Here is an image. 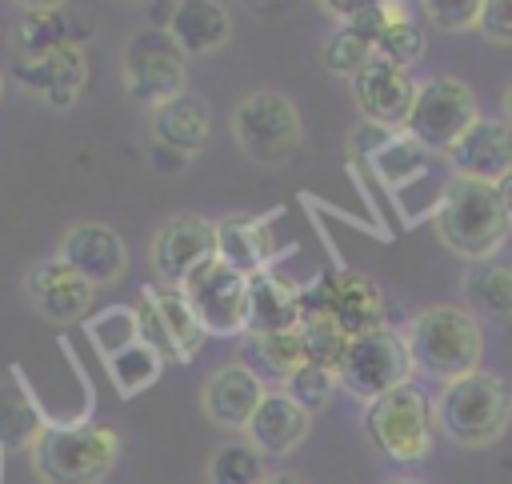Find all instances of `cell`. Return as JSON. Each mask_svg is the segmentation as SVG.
<instances>
[{
	"mask_svg": "<svg viewBox=\"0 0 512 484\" xmlns=\"http://www.w3.org/2000/svg\"><path fill=\"white\" fill-rule=\"evenodd\" d=\"M432 224H436V236L456 256L480 264V260H492L504 248V240L512 232V212L504 208L496 184L452 176L444 184L440 200H436Z\"/></svg>",
	"mask_w": 512,
	"mask_h": 484,
	"instance_id": "1",
	"label": "cell"
},
{
	"mask_svg": "<svg viewBox=\"0 0 512 484\" xmlns=\"http://www.w3.org/2000/svg\"><path fill=\"white\" fill-rule=\"evenodd\" d=\"M400 336L408 344L412 368L428 372L432 380L452 384V380H464V376L480 372L484 332H480V320L468 308L432 304V308L416 312Z\"/></svg>",
	"mask_w": 512,
	"mask_h": 484,
	"instance_id": "2",
	"label": "cell"
},
{
	"mask_svg": "<svg viewBox=\"0 0 512 484\" xmlns=\"http://www.w3.org/2000/svg\"><path fill=\"white\" fill-rule=\"evenodd\" d=\"M32 448V472L44 484H100L120 456V436L108 424H40Z\"/></svg>",
	"mask_w": 512,
	"mask_h": 484,
	"instance_id": "3",
	"label": "cell"
},
{
	"mask_svg": "<svg viewBox=\"0 0 512 484\" xmlns=\"http://www.w3.org/2000/svg\"><path fill=\"white\" fill-rule=\"evenodd\" d=\"M440 424H436V400L420 388V384H400L392 392H384L380 400H372L364 408V436L376 452L400 460V464H416L428 456L432 440H436Z\"/></svg>",
	"mask_w": 512,
	"mask_h": 484,
	"instance_id": "4",
	"label": "cell"
},
{
	"mask_svg": "<svg viewBox=\"0 0 512 484\" xmlns=\"http://www.w3.org/2000/svg\"><path fill=\"white\" fill-rule=\"evenodd\" d=\"M436 424L448 440L480 448L512 424V388L492 372H472L444 384L436 400Z\"/></svg>",
	"mask_w": 512,
	"mask_h": 484,
	"instance_id": "5",
	"label": "cell"
},
{
	"mask_svg": "<svg viewBox=\"0 0 512 484\" xmlns=\"http://www.w3.org/2000/svg\"><path fill=\"white\" fill-rule=\"evenodd\" d=\"M120 72H124V92L144 104V108H160L176 96H184V80H188V56L176 48V40L164 28H140L120 56Z\"/></svg>",
	"mask_w": 512,
	"mask_h": 484,
	"instance_id": "6",
	"label": "cell"
},
{
	"mask_svg": "<svg viewBox=\"0 0 512 484\" xmlns=\"http://www.w3.org/2000/svg\"><path fill=\"white\" fill-rule=\"evenodd\" d=\"M480 120V108H476V96L464 80L456 76H432L416 88V104H412V116L404 124V132L436 152V156H448V148Z\"/></svg>",
	"mask_w": 512,
	"mask_h": 484,
	"instance_id": "7",
	"label": "cell"
},
{
	"mask_svg": "<svg viewBox=\"0 0 512 484\" xmlns=\"http://www.w3.org/2000/svg\"><path fill=\"white\" fill-rule=\"evenodd\" d=\"M232 136H236V144L248 160L280 164L296 152V144L304 136V124H300V112L288 96L252 92L232 112Z\"/></svg>",
	"mask_w": 512,
	"mask_h": 484,
	"instance_id": "8",
	"label": "cell"
},
{
	"mask_svg": "<svg viewBox=\"0 0 512 484\" xmlns=\"http://www.w3.org/2000/svg\"><path fill=\"white\" fill-rule=\"evenodd\" d=\"M180 296L208 336H244L248 332V276L224 264L220 256L204 260L184 276Z\"/></svg>",
	"mask_w": 512,
	"mask_h": 484,
	"instance_id": "9",
	"label": "cell"
},
{
	"mask_svg": "<svg viewBox=\"0 0 512 484\" xmlns=\"http://www.w3.org/2000/svg\"><path fill=\"white\" fill-rule=\"evenodd\" d=\"M408 376H412V356L396 328L352 336L344 348V360L336 368L340 388H348L356 400H368V404L380 400L384 392L408 384Z\"/></svg>",
	"mask_w": 512,
	"mask_h": 484,
	"instance_id": "10",
	"label": "cell"
},
{
	"mask_svg": "<svg viewBox=\"0 0 512 484\" xmlns=\"http://www.w3.org/2000/svg\"><path fill=\"white\" fill-rule=\"evenodd\" d=\"M300 304H304V312H328L348 332V340L388 328L384 324L388 300H384L380 284L364 272H336V276L320 280L312 292H300Z\"/></svg>",
	"mask_w": 512,
	"mask_h": 484,
	"instance_id": "11",
	"label": "cell"
},
{
	"mask_svg": "<svg viewBox=\"0 0 512 484\" xmlns=\"http://www.w3.org/2000/svg\"><path fill=\"white\" fill-rule=\"evenodd\" d=\"M216 256V224L204 216H172L156 228L148 260L160 284L180 288L188 272H196L204 260Z\"/></svg>",
	"mask_w": 512,
	"mask_h": 484,
	"instance_id": "12",
	"label": "cell"
},
{
	"mask_svg": "<svg viewBox=\"0 0 512 484\" xmlns=\"http://www.w3.org/2000/svg\"><path fill=\"white\" fill-rule=\"evenodd\" d=\"M88 32H92L88 16L68 4H24L8 32V52H12V60H32V56H48L56 48L84 44Z\"/></svg>",
	"mask_w": 512,
	"mask_h": 484,
	"instance_id": "13",
	"label": "cell"
},
{
	"mask_svg": "<svg viewBox=\"0 0 512 484\" xmlns=\"http://www.w3.org/2000/svg\"><path fill=\"white\" fill-rule=\"evenodd\" d=\"M352 96H356V108L364 112L368 124H376L384 132H396V128L404 132L412 104H416V80L404 68H392V64L372 56L352 76Z\"/></svg>",
	"mask_w": 512,
	"mask_h": 484,
	"instance_id": "14",
	"label": "cell"
},
{
	"mask_svg": "<svg viewBox=\"0 0 512 484\" xmlns=\"http://www.w3.org/2000/svg\"><path fill=\"white\" fill-rule=\"evenodd\" d=\"M24 296L44 320L72 324V320L88 316V308L96 300V288L80 272H72L60 256H48V260H36L24 272Z\"/></svg>",
	"mask_w": 512,
	"mask_h": 484,
	"instance_id": "15",
	"label": "cell"
},
{
	"mask_svg": "<svg viewBox=\"0 0 512 484\" xmlns=\"http://www.w3.org/2000/svg\"><path fill=\"white\" fill-rule=\"evenodd\" d=\"M56 256H60L72 272H80L92 288L116 284V280L128 272V244L120 240V232H112L108 224H96V220L72 224V228L60 236Z\"/></svg>",
	"mask_w": 512,
	"mask_h": 484,
	"instance_id": "16",
	"label": "cell"
},
{
	"mask_svg": "<svg viewBox=\"0 0 512 484\" xmlns=\"http://www.w3.org/2000/svg\"><path fill=\"white\" fill-rule=\"evenodd\" d=\"M12 76L32 92L40 96L48 108L56 112H68L84 84H88V60H84V48L72 44V48H56L48 56H32V60H12Z\"/></svg>",
	"mask_w": 512,
	"mask_h": 484,
	"instance_id": "17",
	"label": "cell"
},
{
	"mask_svg": "<svg viewBox=\"0 0 512 484\" xmlns=\"http://www.w3.org/2000/svg\"><path fill=\"white\" fill-rule=\"evenodd\" d=\"M448 164L456 176L468 180H484V184H500L504 176H512V128L504 120L480 116L452 148H448Z\"/></svg>",
	"mask_w": 512,
	"mask_h": 484,
	"instance_id": "18",
	"label": "cell"
},
{
	"mask_svg": "<svg viewBox=\"0 0 512 484\" xmlns=\"http://www.w3.org/2000/svg\"><path fill=\"white\" fill-rule=\"evenodd\" d=\"M308 424H312V412H304L284 388H268L252 420L244 424V432L260 456H284L308 436Z\"/></svg>",
	"mask_w": 512,
	"mask_h": 484,
	"instance_id": "19",
	"label": "cell"
},
{
	"mask_svg": "<svg viewBox=\"0 0 512 484\" xmlns=\"http://www.w3.org/2000/svg\"><path fill=\"white\" fill-rule=\"evenodd\" d=\"M264 384L236 360V364H224L208 376L204 392H200V404H204V416L220 428H244L256 412V404L264 400Z\"/></svg>",
	"mask_w": 512,
	"mask_h": 484,
	"instance_id": "20",
	"label": "cell"
},
{
	"mask_svg": "<svg viewBox=\"0 0 512 484\" xmlns=\"http://www.w3.org/2000/svg\"><path fill=\"white\" fill-rule=\"evenodd\" d=\"M148 132H152V140H156L160 148H168V152H176V156H192V152H200L204 140H208V132H212L208 100L184 92V96H176V100L152 108V116H148Z\"/></svg>",
	"mask_w": 512,
	"mask_h": 484,
	"instance_id": "21",
	"label": "cell"
},
{
	"mask_svg": "<svg viewBox=\"0 0 512 484\" xmlns=\"http://www.w3.org/2000/svg\"><path fill=\"white\" fill-rule=\"evenodd\" d=\"M164 32L176 40V48L184 56H208L228 44L232 16L224 4H212V0H180V4H172Z\"/></svg>",
	"mask_w": 512,
	"mask_h": 484,
	"instance_id": "22",
	"label": "cell"
},
{
	"mask_svg": "<svg viewBox=\"0 0 512 484\" xmlns=\"http://www.w3.org/2000/svg\"><path fill=\"white\" fill-rule=\"evenodd\" d=\"M240 364L268 388H288L292 372L304 364L300 332H244L240 336Z\"/></svg>",
	"mask_w": 512,
	"mask_h": 484,
	"instance_id": "23",
	"label": "cell"
},
{
	"mask_svg": "<svg viewBox=\"0 0 512 484\" xmlns=\"http://www.w3.org/2000/svg\"><path fill=\"white\" fill-rule=\"evenodd\" d=\"M272 228H268V216L264 220H252V216H228L224 224H216V256L224 264H232L236 272L244 276H256V272H268V260L276 252L272 244Z\"/></svg>",
	"mask_w": 512,
	"mask_h": 484,
	"instance_id": "24",
	"label": "cell"
},
{
	"mask_svg": "<svg viewBox=\"0 0 512 484\" xmlns=\"http://www.w3.org/2000/svg\"><path fill=\"white\" fill-rule=\"evenodd\" d=\"M304 316L300 288L272 272L248 276V332H292Z\"/></svg>",
	"mask_w": 512,
	"mask_h": 484,
	"instance_id": "25",
	"label": "cell"
},
{
	"mask_svg": "<svg viewBox=\"0 0 512 484\" xmlns=\"http://www.w3.org/2000/svg\"><path fill=\"white\" fill-rule=\"evenodd\" d=\"M464 300L488 320H512V260H480L464 276Z\"/></svg>",
	"mask_w": 512,
	"mask_h": 484,
	"instance_id": "26",
	"label": "cell"
},
{
	"mask_svg": "<svg viewBox=\"0 0 512 484\" xmlns=\"http://www.w3.org/2000/svg\"><path fill=\"white\" fill-rule=\"evenodd\" d=\"M432 156L436 152H428V148H420L408 132H392L376 152H368V160H372V172L396 192V196H404V184L408 180H420V176H428V168H432Z\"/></svg>",
	"mask_w": 512,
	"mask_h": 484,
	"instance_id": "27",
	"label": "cell"
},
{
	"mask_svg": "<svg viewBox=\"0 0 512 484\" xmlns=\"http://www.w3.org/2000/svg\"><path fill=\"white\" fill-rule=\"evenodd\" d=\"M144 292L152 296V304H156V312H160V320H164V328H168V340H172V348H176V360H180V364L192 360V356L200 352V344H204L208 332H204L200 320L192 316V308H188V300L180 296V288L148 284Z\"/></svg>",
	"mask_w": 512,
	"mask_h": 484,
	"instance_id": "28",
	"label": "cell"
},
{
	"mask_svg": "<svg viewBox=\"0 0 512 484\" xmlns=\"http://www.w3.org/2000/svg\"><path fill=\"white\" fill-rule=\"evenodd\" d=\"M296 332H300V344H304V360H312L320 368H332V372L340 368L344 348H348V332L328 312H304Z\"/></svg>",
	"mask_w": 512,
	"mask_h": 484,
	"instance_id": "29",
	"label": "cell"
},
{
	"mask_svg": "<svg viewBox=\"0 0 512 484\" xmlns=\"http://www.w3.org/2000/svg\"><path fill=\"white\" fill-rule=\"evenodd\" d=\"M160 372H164V360H160L148 344H140V340L108 360V376H112V384H116L120 396H136V392H144L148 384H156Z\"/></svg>",
	"mask_w": 512,
	"mask_h": 484,
	"instance_id": "30",
	"label": "cell"
},
{
	"mask_svg": "<svg viewBox=\"0 0 512 484\" xmlns=\"http://www.w3.org/2000/svg\"><path fill=\"white\" fill-rule=\"evenodd\" d=\"M264 456L252 444H224L208 460V484H264Z\"/></svg>",
	"mask_w": 512,
	"mask_h": 484,
	"instance_id": "31",
	"label": "cell"
},
{
	"mask_svg": "<svg viewBox=\"0 0 512 484\" xmlns=\"http://www.w3.org/2000/svg\"><path fill=\"white\" fill-rule=\"evenodd\" d=\"M372 56L384 60V64H392V68H404V72H408V68L424 56V32L404 16V20L388 24V28L372 40Z\"/></svg>",
	"mask_w": 512,
	"mask_h": 484,
	"instance_id": "32",
	"label": "cell"
},
{
	"mask_svg": "<svg viewBox=\"0 0 512 484\" xmlns=\"http://www.w3.org/2000/svg\"><path fill=\"white\" fill-rule=\"evenodd\" d=\"M88 336H92V344L104 352V360H112L116 352H124V348H132L140 336H136V316H132V308H108V312H100V316H92L88 320Z\"/></svg>",
	"mask_w": 512,
	"mask_h": 484,
	"instance_id": "33",
	"label": "cell"
},
{
	"mask_svg": "<svg viewBox=\"0 0 512 484\" xmlns=\"http://www.w3.org/2000/svg\"><path fill=\"white\" fill-rule=\"evenodd\" d=\"M336 372L332 368H320V364H312V360H304L296 372H292V380H288V396L304 408V412H316V408H324L328 400H332V392H336Z\"/></svg>",
	"mask_w": 512,
	"mask_h": 484,
	"instance_id": "34",
	"label": "cell"
},
{
	"mask_svg": "<svg viewBox=\"0 0 512 484\" xmlns=\"http://www.w3.org/2000/svg\"><path fill=\"white\" fill-rule=\"evenodd\" d=\"M368 60H372V40L356 36L352 28H336L332 40L324 44V68L336 72V76H348L352 80Z\"/></svg>",
	"mask_w": 512,
	"mask_h": 484,
	"instance_id": "35",
	"label": "cell"
},
{
	"mask_svg": "<svg viewBox=\"0 0 512 484\" xmlns=\"http://www.w3.org/2000/svg\"><path fill=\"white\" fill-rule=\"evenodd\" d=\"M132 316H136V336H140V344H148L164 364L176 360V348H172V340H168V328H164V320H160V312H156V304H152L148 292H140Z\"/></svg>",
	"mask_w": 512,
	"mask_h": 484,
	"instance_id": "36",
	"label": "cell"
},
{
	"mask_svg": "<svg viewBox=\"0 0 512 484\" xmlns=\"http://www.w3.org/2000/svg\"><path fill=\"white\" fill-rule=\"evenodd\" d=\"M480 4L484 0H428L424 12L436 28H448V32H460V28H472L480 24Z\"/></svg>",
	"mask_w": 512,
	"mask_h": 484,
	"instance_id": "37",
	"label": "cell"
},
{
	"mask_svg": "<svg viewBox=\"0 0 512 484\" xmlns=\"http://www.w3.org/2000/svg\"><path fill=\"white\" fill-rule=\"evenodd\" d=\"M476 28H480L492 44H512V0H484Z\"/></svg>",
	"mask_w": 512,
	"mask_h": 484,
	"instance_id": "38",
	"label": "cell"
},
{
	"mask_svg": "<svg viewBox=\"0 0 512 484\" xmlns=\"http://www.w3.org/2000/svg\"><path fill=\"white\" fill-rule=\"evenodd\" d=\"M264 484H304V480L292 472H272V476H264Z\"/></svg>",
	"mask_w": 512,
	"mask_h": 484,
	"instance_id": "39",
	"label": "cell"
},
{
	"mask_svg": "<svg viewBox=\"0 0 512 484\" xmlns=\"http://www.w3.org/2000/svg\"><path fill=\"white\" fill-rule=\"evenodd\" d=\"M504 124L512 128V84L504 88Z\"/></svg>",
	"mask_w": 512,
	"mask_h": 484,
	"instance_id": "40",
	"label": "cell"
},
{
	"mask_svg": "<svg viewBox=\"0 0 512 484\" xmlns=\"http://www.w3.org/2000/svg\"><path fill=\"white\" fill-rule=\"evenodd\" d=\"M388 484H420V480H388Z\"/></svg>",
	"mask_w": 512,
	"mask_h": 484,
	"instance_id": "41",
	"label": "cell"
},
{
	"mask_svg": "<svg viewBox=\"0 0 512 484\" xmlns=\"http://www.w3.org/2000/svg\"><path fill=\"white\" fill-rule=\"evenodd\" d=\"M0 100H4V72H0Z\"/></svg>",
	"mask_w": 512,
	"mask_h": 484,
	"instance_id": "42",
	"label": "cell"
}]
</instances>
